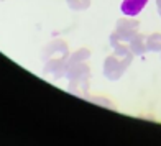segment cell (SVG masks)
I'll return each instance as SVG.
<instances>
[{"mask_svg": "<svg viewBox=\"0 0 161 146\" xmlns=\"http://www.w3.org/2000/svg\"><path fill=\"white\" fill-rule=\"evenodd\" d=\"M133 61V53L130 51L128 45L114 46V54L107 56L104 61V76L108 81H119L130 68Z\"/></svg>", "mask_w": 161, "mask_h": 146, "instance_id": "6da1fadb", "label": "cell"}, {"mask_svg": "<svg viewBox=\"0 0 161 146\" xmlns=\"http://www.w3.org/2000/svg\"><path fill=\"white\" fill-rule=\"evenodd\" d=\"M66 77L69 81V90L74 95L89 97V85H91V68L86 62H76L68 64L66 69Z\"/></svg>", "mask_w": 161, "mask_h": 146, "instance_id": "7a4b0ae2", "label": "cell"}, {"mask_svg": "<svg viewBox=\"0 0 161 146\" xmlns=\"http://www.w3.org/2000/svg\"><path fill=\"white\" fill-rule=\"evenodd\" d=\"M136 33H140V21L135 20L133 17L120 18L115 25V30L108 36L110 46L114 48L117 45H128Z\"/></svg>", "mask_w": 161, "mask_h": 146, "instance_id": "3957f363", "label": "cell"}, {"mask_svg": "<svg viewBox=\"0 0 161 146\" xmlns=\"http://www.w3.org/2000/svg\"><path fill=\"white\" fill-rule=\"evenodd\" d=\"M69 54H71L69 48L63 40H53L43 48L41 59H43V62L49 61V59H66V57H69Z\"/></svg>", "mask_w": 161, "mask_h": 146, "instance_id": "277c9868", "label": "cell"}, {"mask_svg": "<svg viewBox=\"0 0 161 146\" xmlns=\"http://www.w3.org/2000/svg\"><path fill=\"white\" fill-rule=\"evenodd\" d=\"M66 69H68V57L66 59H49L45 61L43 66V76H46L51 81L66 77Z\"/></svg>", "mask_w": 161, "mask_h": 146, "instance_id": "5b68a950", "label": "cell"}, {"mask_svg": "<svg viewBox=\"0 0 161 146\" xmlns=\"http://www.w3.org/2000/svg\"><path fill=\"white\" fill-rule=\"evenodd\" d=\"M148 2L150 0H122L120 12L125 17H136L142 13V10L146 7Z\"/></svg>", "mask_w": 161, "mask_h": 146, "instance_id": "8992f818", "label": "cell"}, {"mask_svg": "<svg viewBox=\"0 0 161 146\" xmlns=\"http://www.w3.org/2000/svg\"><path fill=\"white\" fill-rule=\"evenodd\" d=\"M128 48L133 56H143L145 53H148V36L143 33H136L128 43Z\"/></svg>", "mask_w": 161, "mask_h": 146, "instance_id": "52a82bcc", "label": "cell"}, {"mask_svg": "<svg viewBox=\"0 0 161 146\" xmlns=\"http://www.w3.org/2000/svg\"><path fill=\"white\" fill-rule=\"evenodd\" d=\"M91 57V49L89 48H80L74 53H71L68 57V64H76V62H86Z\"/></svg>", "mask_w": 161, "mask_h": 146, "instance_id": "ba28073f", "label": "cell"}, {"mask_svg": "<svg viewBox=\"0 0 161 146\" xmlns=\"http://www.w3.org/2000/svg\"><path fill=\"white\" fill-rule=\"evenodd\" d=\"M148 51L161 53V33H151L148 36Z\"/></svg>", "mask_w": 161, "mask_h": 146, "instance_id": "9c48e42d", "label": "cell"}, {"mask_svg": "<svg viewBox=\"0 0 161 146\" xmlns=\"http://www.w3.org/2000/svg\"><path fill=\"white\" fill-rule=\"evenodd\" d=\"M66 5L74 12H84L91 7V0H66Z\"/></svg>", "mask_w": 161, "mask_h": 146, "instance_id": "30bf717a", "label": "cell"}]
</instances>
